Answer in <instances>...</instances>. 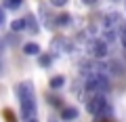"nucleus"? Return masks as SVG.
I'll list each match as a JSON object with an SVG mask.
<instances>
[{"label": "nucleus", "instance_id": "nucleus-1", "mask_svg": "<svg viewBox=\"0 0 126 122\" xmlns=\"http://www.w3.org/2000/svg\"><path fill=\"white\" fill-rule=\"evenodd\" d=\"M17 95H19V101H21V116L25 122H36V114H38V107H36V95H34V86L32 82H21L17 86Z\"/></svg>", "mask_w": 126, "mask_h": 122}, {"label": "nucleus", "instance_id": "nucleus-2", "mask_svg": "<svg viewBox=\"0 0 126 122\" xmlns=\"http://www.w3.org/2000/svg\"><path fill=\"white\" fill-rule=\"evenodd\" d=\"M86 88L94 90V93H107V90L111 88L109 76H105V74H101V72H90L88 76H86Z\"/></svg>", "mask_w": 126, "mask_h": 122}, {"label": "nucleus", "instance_id": "nucleus-3", "mask_svg": "<svg viewBox=\"0 0 126 122\" xmlns=\"http://www.w3.org/2000/svg\"><path fill=\"white\" fill-rule=\"evenodd\" d=\"M86 107H88V112L93 114V116H109V112H111V107L107 105V101H105L103 93L93 95L88 101H86Z\"/></svg>", "mask_w": 126, "mask_h": 122}, {"label": "nucleus", "instance_id": "nucleus-4", "mask_svg": "<svg viewBox=\"0 0 126 122\" xmlns=\"http://www.w3.org/2000/svg\"><path fill=\"white\" fill-rule=\"evenodd\" d=\"M90 53L94 55V57H105L107 55V42L101 40V38H97V40H90Z\"/></svg>", "mask_w": 126, "mask_h": 122}, {"label": "nucleus", "instance_id": "nucleus-5", "mask_svg": "<svg viewBox=\"0 0 126 122\" xmlns=\"http://www.w3.org/2000/svg\"><path fill=\"white\" fill-rule=\"evenodd\" d=\"M38 21H36V17L34 15H25V30L30 34H38Z\"/></svg>", "mask_w": 126, "mask_h": 122}, {"label": "nucleus", "instance_id": "nucleus-6", "mask_svg": "<svg viewBox=\"0 0 126 122\" xmlns=\"http://www.w3.org/2000/svg\"><path fill=\"white\" fill-rule=\"evenodd\" d=\"M53 46H55V51H72V46H69V40L67 38H55L53 40Z\"/></svg>", "mask_w": 126, "mask_h": 122}, {"label": "nucleus", "instance_id": "nucleus-7", "mask_svg": "<svg viewBox=\"0 0 126 122\" xmlns=\"http://www.w3.org/2000/svg\"><path fill=\"white\" fill-rule=\"evenodd\" d=\"M23 53L25 55H40V46L34 44V42H25L23 44Z\"/></svg>", "mask_w": 126, "mask_h": 122}, {"label": "nucleus", "instance_id": "nucleus-8", "mask_svg": "<svg viewBox=\"0 0 126 122\" xmlns=\"http://www.w3.org/2000/svg\"><path fill=\"white\" fill-rule=\"evenodd\" d=\"M61 118H63V120H76V118H78V109L76 107H65L61 112Z\"/></svg>", "mask_w": 126, "mask_h": 122}, {"label": "nucleus", "instance_id": "nucleus-9", "mask_svg": "<svg viewBox=\"0 0 126 122\" xmlns=\"http://www.w3.org/2000/svg\"><path fill=\"white\" fill-rule=\"evenodd\" d=\"M113 23H120V15H116V13H109L107 17H105V25H107V30H113Z\"/></svg>", "mask_w": 126, "mask_h": 122}, {"label": "nucleus", "instance_id": "nucleus-10", "mask_svg": "<svg viewBox=\"0 0 126 122\" xmlns=\"http://www.w3.org/2000/svg\"><path fill=\"white\" fill-rule=\"evenodd\" d=\"M48 84H50V88H55V90H57V88H61V86L65 84V78H63V76H55V78H50V82H48Z\"/></svg>", "mask_w": 126, "mask_h": 122}, {"label": "nucleus", "instance_id": "nucleus-11", "mask_svg": "<svg viewBox=\"0 0 126 122\" xmlns=\"http://www.w3.org/2000/svg\"><path fill=\"white\" fill-rule=\"evenodd\" d=\"M11 30H13V32H21V30H25V19H15V21L11 23Z\"/></svg>", "mask_w": 126, "mask_h": 122}, {"label": "nucleus", "instance_id": "nucleus-12", "mask_svg": "<svg viewBox=\"0 0 126 122\" xmlns=\"http://www.w3.org/2000/svg\"><path fill=\"white\" fill-rule=\"evenodd\" d=\"M50 63H53V57L50 55H40V65L42 68H50Z\"/></svg>", "mask_w": 126, "mask_h": 122}, {"label": "nucleus", "instance_id": "nucleus-13", "mask_svg": "<svg viewBox=\"0 0 126 122\" xmlns=\"http://www.w3.org/2000/svg\"><path fill=\"white\" fill-rule=\"evenodd\" d=\"M4 120L6 122H17V118H15V114H13V109H11V107L4 109Z\"/></svg>", "mask_w": 126, "mask_h": 122}, {"label": "nucleus", "instance_id": "nucleus-14", "mask_svg": "<svg viewBox=\"0 0 126 122\" xmlns=\"http://www.w3.org/2000/svg\"><path fill=\"white\" fill-rule=\"evenodd\" d=\"M4 4L9 6V9H19V6H21V0H4Z\"/></svg>", "mask_w": 126, "mask_h": 122}, {"label": "nucleus", "instance_id": "nucleus-15", "mask_svg": "<svg viewBox=\"0 0 126 122\" xmlns=\"http://www.w3.org/2000/svg\"><path fill=\"white\" fill-rule=\"evenodd\" d=\"M120 40H122V44H124V49H126V23H122V30H120Z\"/></svg>", "mask_w": 126, "mask_h": 122}, {"label": "nucleus", "instance_id": "nucleus-16", "mask_svg": "<svg viewBox=\"0 0 126 122\" xmlns=\"http://www.w3.org/2000/svg\"><path fill=\"white\" fill-rule=\"evenodd\" d=\"M67 2H69V0H50V4H53V6H65Z\"/></svg>", "mask_w": 126, "mask_h": 122}, {"label": "nucleus", "instance_id": "nucleus-17", "mask_svg": "<svg viewBox=\"0 0 126 122\" xmlns=\"http://www.w3.org/2000/svg\"><path fill=\"white\" fill-rule=\"evenodd\" d=\"M57 23H59V25H65V23H69V17H67V15H61V17L57 19Z\"/></svg>", "mask_w": 126, "mask_h": 122}, {"label": "nucleus", "instance_id": "nucleus-18", "mask_svg": "<svg viewBox=\"0 0 126 122\" xmlns=\"http://www.w3.org/2000/svg\"><path fill=\"white\" fill-rule=\"evenodd\" d=\"M2 21H4V11L0 9V25H2Z\"/></svg>", "mask_w": 126, "mask_h": 122}, {"label": "nucleus", "instance_id": "nucleus-19", "mask_svg": "<svg viewBox=\"0 0 126 122\" xmlns=\"http://www.w3.org/2000/svg\"><path fill=\"white\" fill-rule=\"evenodd\" d=\"M0 70H2V42H0Z\"/></svg>", "mask_w": 126, "mask_h": 122}, {"label": "nucleus", "instance_id": "nucleus-20", "mask_svg": "<svg viewBox=\"0 0 126 122\" xmlns=\"http://www.w3.org/2000/svg\"><path fill=\"white\" fill-rule=\"evenodd\" d=\"M97 122H111V120H109V118L105 116V118H99V120H97Z\"/></svg>", "mask_w": 126, "mask_h": 122}, {"label": "nucleus", "instance_id": "nucleus-21", "mask_svg": "<svg viewBox=\"0 0 126 122\" xmlns=\"http://www.w3.org/2000/svg\"><path fill=\"white\" fill-rule=\"evenodd\" d=\"M82 2H84V4H94L97 0H82Z\"/></svg>", "mask_w": 126, "mask_h": 122}, {"label": "nucleus", "instance_id": "nucleus-22", "mask_svg": "<svg viewBox=\"0 0 126 122\" xmlns=\"http://www.w3.org/2000/svg\"><path fill=\"white\" fill-rule=\"evenodd\" d=\"M48 122H57V120H55V118H50V120H48Z\"/></svg>", "mask_w": 126, "mask_h": 122}, {"label": "nucleus", "instance_id": "nucleus-23", "mask_svg": "<svg viewBox=\"0 0 126 122\" xmlns=\"http://www.w3.org/2000/svg\"><path fill=\"white\" fill-rule=\"evenodd\" d=\"M124 6H126V0H124Z\"/></svg>", "mask_w": 126, "mask_h": 122}]
</instances>
